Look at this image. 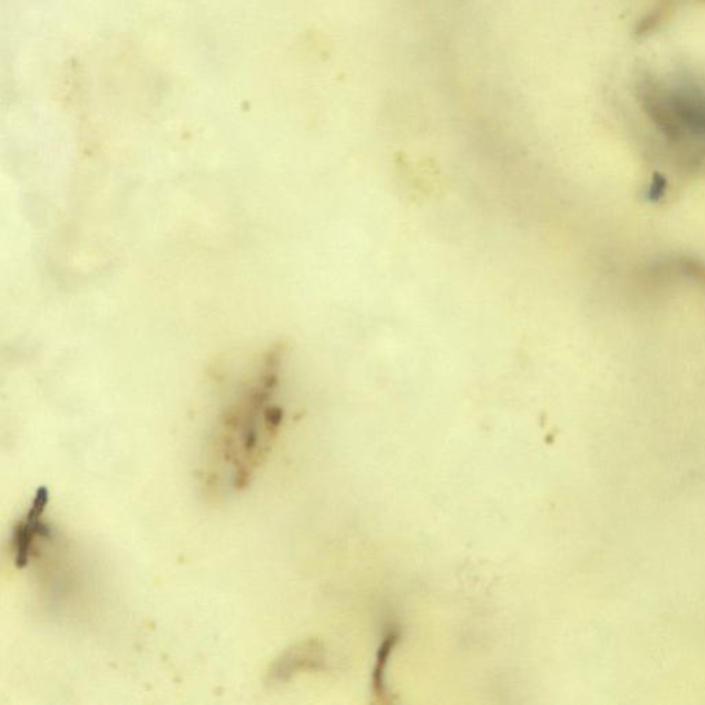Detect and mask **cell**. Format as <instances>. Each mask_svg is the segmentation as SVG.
<instances>
[{
    "instance_id": "cell-3",
    "label": "cell",
    "mask_w": 705,
    "mask_h": 705,
    "mask_svg": "<svg viewBox=\"0 0 705 705\" xmlns=\"http://www.w3.org/2000/svg\"><path fill=\"white\" fill-rule=\"evenodd\" d=\"M49 499V489L40 487L35 493L24 521H20L14 526L12 546L14 564L17 568L23 569L28 565L36 540L50 538V529L47 528L45 522H42Z\"/></svg>"
},
{
    "instance_id": "cell-1",
    "label": "cell",
    "mask_w": 705,
    "mask_h": 705,
    "mask_svg": "<svg viewBox=\"0 0 705 705\" xmlns=\"http://www.w3.org/2000/svg\"><path fill=\"white\" fill-rule=\"evenodd\" d=\"M276 376L265 370L257 381L230 405L219 422L217 452L233 466V487L246 488L261 465L281 422V411L272 407Z\"/></svg>"
},
{
    "instance_id": "cell-2",
    "label": "cell",
    "mask_w": 705,
    "mask_h": 705,
    "mask_svg": "<svg viewBox=\"0 0 705 705\" xmlns=\"http://www.w3.org/2000/svg\"><path fill=\"white\" fill-rule=\"evenodd\" d=\"M650 118L671 140H705V86L690 79L650 82L642 89Z\"/></svg>"
},
{
    "instance_id": "cell-4",
    "label": "cell",
    "mask_w": 705,
    "mask_h": 705,
    "mask_svg": "<svg viewBox=\"0 0 705 705\" xmlns=\"http://www.w3.org/2000/svg\"><path fill=\"white\" fill-rule=\"evenodd\" d=\"M310 652H312V649L306 645L288 650L269 668L266 685L277 686L288 681L295 672L306 667V664L310 661Z\"/></svg>"
},
{
    "instance_id": "cell-5",
    "label": "cell",
    "mask_w": 705,
    "mask_h": 705,
    "mask_svg": "<svg viewBox=\"0 0 705 705\" xmlns=\"http://www.w3.org/2000/svg\"><path fill=\"white\" fill-rule=\"evenodd\" d=\"M667 178L663 174L653 175L652 182H650L648 192H646V199L650 203H659L667 192Z\"/></svg>"
}]
</instances>
